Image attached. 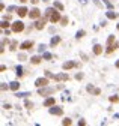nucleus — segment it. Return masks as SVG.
Listing matches in <instances>:
<instances>
[{"label": "nucleus", "instance_id": "nucleus-20", "mask_svg": "<svg viewBox=\"0 0 119 126\" xmlns=\"http://www.w3.org/2000/svg\"><path fill=\"white\" fill-rule=\"evenodd\" d=\"M115 44V36H109L107 38V47L109 45H113Z\"/></svg>", "mask_w": 119, "mask_h": 126}, {"label": "nucleus", "instance_id": "nucleus-13", "mask_svg": "<svg viewBox=\"0 0 119 126\" xmlns=\"http://www.w3.org/2000/svg\"><path fill=\"white\" fill-rule=\"evenodd\" d=\"M54 98H48V99H45L44 101V107H53L54 105Z\"/></svg>", "mask_w": 119, "mask_h": 126}, {"label": "nucleus", "instance_id": "nucleus-14", "mask_svg": "<svg viewBox=\"0 0 119 126\" xmlns=\"http://www.w3.org/2000/svg\"><path fill=\"white\" fill-rule=\"evenodd\" d=\"M17 12H18V15H20V17H26V15H27V9L24 8V6H21V8L17 9Z\"/></svg>", "mask_w": 119, "mask_h": 126}, {"label": "nucleus", "instance_id": "nucleus-27", "mask_svg": "<svg viewBox=\"0 0 119 126\" xmlns=\"http://www.w3.org/2000/svg\"><path fill=\"white\" fill-rule=\"evenodd\" d=\"M71 123H72V122H71V119H65V120L62 122V125H65V126H66V125H68V126H69Z\"/></svg>", "mask_w": 119, "mask_h": 126}, {"label": "nucleus", "instance_id": "nucleus-41", "mask_svg": "<svg viewBox=\"0 0 119 126\" xmlns=\"http://www.w3.org/2000/svg\"><path fill=\"white\" fill-rule=\"evenodd\" d=\"M116 117H118V119H119V114H116Z\"/></svg>", "mask_w": 119, "mask_h": 126}, {"label": "nucleus", "instance_id": "nucleus-5", "mask_svg": "<svg viewBox=\"0 0 119 126\" xmlns=\"http://www.w3.org/2000/svg\"><path fill=\"white\" fill-rule=\"evenodd\" d=\"M50 114H53V116H62V114H63V110H62L60 107L53 105L51 108H50Z\"/></svg>", "mask_w": 119, "mask_h": 126}, {"label": "nucleus", "instance_id": "nucleus-36", "mask_svg": "<svg viewBox=\"0 0 119 126\" xmlns=\"http://www.w3.org/2000/svg\"><path fill=\"white\" fill-rule=\"evenodd\" d=\"M83 78V74H77V75H75V80H81Z\"/></svg>", "mask_w": 119, "mask_h": 126}, {"label": "nucleus", "instance_id": "nucleus-22", "mask_svg": "<svg viewBox=\"0 0 119 126\" xmlns=\"http://www.w3.org/2000/svg\"><path fill=\"white\" fill-rule=\"evenodd\" d=\"M23 74H24V72H23V68H21V66H17V75L21 77Z\"/></svg>", "mask_w": 119, "mask_h": 126}, {"label": "nucleus", "instance_id": "nucleus-39", "mask_svg": "<svg viewBox=\"0 0 119 126\" xmlns=\"http://www.w3.org/2000/svg\"><path fill=\"white\" fill-rule=\"evenodd\" d=\"M116 68H118V69H119V60H118V62H116Z\"/></svg>", "mask_w": 119, "mask_h": 126}, {"label": "nucleus", "instance_id": "nucleus-28", "mask_svg": "<svg viewBox=\"0 0 119 126\" xmlns=\"http://www.w3.org/2000/svg\"><path fill=\"white\" fill-rule=\"evenodd\" d=\"M110 102H119V98L118 96H110Z\"/></svg>", "mask_w": 119, "mask_h": 126}, {"label": "nucleus", "instance_id": "nucleus-24", "mask_svg": "<svg viewBox=\"0 0 119 126\" xmlns=\"http://www.w3.org/2000/svg\"><path fill=\"white\" fill-rule=\"evenodd\" d=\"M0 26H2V29H8V27H9V23H8V21H2V24H0Z\"/></svg>", "mask_w": 119, "mask_h": 126}, {"label": "nucleus", "instance_id": "nucleus-3", "mask_svg": "<svg viewBox=\"0 0 119 126\" xmlns=\"http://www.w3.org/2000/svg\"><path fill=\"white\" fill-rule=\"evenodd\" d=\"M38 93H39L41 96H48V95H53V93H54V89H53V87H47V86H44V87H39Z\"/></svg>", "mask_w": 119, "mask_h": 126}, {"label": "nucleus", "instance_id": "nucleus-37", "mask_svg": "<svg viewBox=\"0 0 119 126\" xmlns=\"http://www.w3.org/2000/svg\"><path fill=\"white\" fill-rule=\"evenodd\" d=\"M80 3H81V5H86V3H88V0H80Z\"/></svg>", "mask_w": 119, "mask_h": 126}, {"label": "nucleus", "instance_id": "nucleus-30", "mask_svg": "<svg viewBox=\"0 0 119 126\" xmlns=\"http://www.w3.org/2000/svg\"><path fill=\"white\" fill-rule=\"evenodd\" d=\"M24 105H26V107H27V108H29V110H30V108H32V107H33V104H32V102H30V101H26V102H24Z\"/></svg>", "mask_w": 119, "mask_h": 126}, {"label": "nucleus", "instance_id": "nucleus-2", "mask_svg": "<svg viewBox=\"0 0 119 126\" xmlns=\"http://www.w3.org/2000/svg\"><path fill=\"white\" fill-rule=\"evenodd\" d=\"M11 27H12V32L20 33V32H23V30H24V23L17 20V21H14V23H12V26H11Z\"/></svg>", "mask_w": 119, "mask_h": 126}, {"label": "nucleus", "instance_id": "nucleus-16", "mask_svg": "<svg viewBox=\"0 0 119 126\" xmlns=\"http://www.w3.org/2000/svg\"><path fill=\"white\" fill-rule=\"evenodd\" d=\"M106 15H107V18H110V20H116V18H118V14H116V12H113V11L106 12Z\"/></svg>", "mask_w": 119, "mask_h": 126}, {"label": "nucleus", "instance_id": "nucleus-1", "mask_svg": "<svg viewBox=\"0 0 119 126\" xmlns=\"http://www.w3.org/2000/svg\"><path fill=\"white\" fill-rule=\"evenodd\" d=\"M45 17H47L51 23H57V21H60V14L56 11V8H48L47 11H45Z\"/></svg>", "mask_w": 119, "mask_h": 126}, {"label": "nucleus", "instance_id": "nucleus-32", "mask_svg": "<svg viewBox=\"0 0 119 126\" xmlns=\"http://www.w3.org/2000/svg\"><path fill=\"white\" fill-rule=\"evenodd\" d=\"M15 48H17V42H12V44H11V50L14 51Z\"/></svg>", "mask_w": 119, "mask_h": 126}, {"label": "nucleus", "instance_id": "nucleus-6", "mask_svg": "<svg viewBox=\"0 0 119 126\" xmlns=\"http://www.w3.org/2000/svg\"><path fill=\"white\" fill-rule=\"evenodd\" d=\"M45 23H47V17H45V18H41V20H38V21L35 23V29L42 30V29L45 27Z\"/></svg>", "mask_w": 119, "mask_h": 126}, {"label": "nucleus", "instance_id": "nucleus-35", "mask_svg": "<svg viewBox=\"0 0 119 126\" xmlns=\"http://www.w3.org/2000/svg\"><path fill=\"white\" fill-rule=\"evenodd\" d=\"M104 3H106V6H107V8H112V3H110L109 0H104Z\"/></svg>", "mask_w": 119, "mask_h": 126}, {"label": "nucleus", "instance_id": "nucleus-9", "mask_svg": "<svg viewBox=\"0 0 119 126\" xmlns=\"http://www.w3.org/2000/svg\"><path fill=\"white\" fill-rule=\"evenodd\" d=\"M86 90H88L89 93H93V95H101V90H99V89H97V87H93L92 84H89V86L86 87Z\"/></svg>", "mask_w": 119, "mask_h": 126}, {"label": "nucleus", "instance_id": "nucleus-21", "mask_svg": "<svg viewBox=\"0 0 119 126\" xmlns=\"http://www.w3.org/2000/svg\"><path fill=\"white\" fill-rule=\"evenodd\" d=\"M15 96H18V98H26V96H30V93H29V92H24V93H20V92H18Z\"/></svg>", "mask_w": 119, "mask_h": 126}, {"label": "nucleus", "instance_id": "nucleus-25", "mask_svg": "<svg viewBox=\"0 0 119 126\" xmlns=\"http://www.w3.org/2000/svg\"><path fill=\"white\" fill-rule=\"evenodd\" d=\"M45 48H47L45 45H44V44H41V45H39V48H38V51H39V53H44V51H45Z\"/></svg>", "mask_w": 119, "mask_h": 126}, {"label": "nucleus", "instance_id": "nucleus-19", "mask_svg": "<svg viewBox=\"0 0 119 126\" xmlns=\"http://www.w3.org/2000/svg\"><path fill=\"white\" fill-rule=\"evenodd\" d=\"M54 8L57 9V11H63V5L60 2H54Z\"/></svg>", "mask_w": 119, "mask_h": 126}, {"label": "nucleus", "instance_id": "nucleus-38", "mask_svg": "<svg viewBox=\"0 0 119 126\" xmlns=\"http://www.w3.org/2000/svg\"><path fill=\"white\" fill-rule=\"evenodd\" d=\"M30 2H32V3H33V5H36V3H38V2H39V0H30Z\"/></svg>", "mask_w": 119, "mask_h": 126}, {"label": "nucleus", "instance_id": "nucleus-42", "mask_svg": "<svg viewBox=\"0 0 119 126\" xmlns=\"http://www.w3.org/2000/svg\"><path fill=\"white\" fill-rule=\"evenodd\" d=\"M118 30H119V24H118Z\"/></svg>", "mask_w": 119, "mask_h": 126}, {"label": "nucleus", "instance_id": "nucleus-31", "mask_svg": "<svg viewBox=\"0 0 119 126\" xmlns=\"http://www.w3.org/2000/svg\"><path fill=\"white\" fill-rule=\"evenodd\" d=\"M18 59H20V60H26V54H23V53H21L20 56H18Z\"/></svg>", "mask_w": 119, "mask_h": 126}, {"label": "nucleus", "instance_id": "nucleus-34", "mask_svg": "<svg viewBox=\"0 0 119 126\" xmlns=\"http://www.w3.org/2000/svg\"><path fill=\"white\" fill-rule=\"evenodd\" d=\"M8 89H11V87H8L5 83H2V90H8Z\"/></svg>", "mask_w": 119, "mask_h": 126}, {"label": "nucleus", "instance_id": "nucleus-4", "mask_svg": "<svg viewBox=\"0 0 119 126\" xmlns=\"http://www.w3.org/2000/svg\"><path fill=\"white\" fill-rule=\"evenodd\" d=\"M48 84V77H44V78H38L36 81H35V86L39 89V87H44V86H47Z\"/></svg>", "mask_w": 119, "mask_h": 126}, {"label": "nucleus", "instance_id": "nucleus-12", "mask_svg": "<svg viewBox=\"0 0 119 126\" xmlns=\"http://www.w3.org/2000/svg\"><path fill=\"white\" fill-rule=\"evenodd\" d=\"M101 53H103V45H99V44L93 45V54H97V56H99Z\"/></svg>", "mask_w": 119, "mask_h": 126}, {"label": "nucleus", "instance_id": "nucleus-33", "mask_svg": "<svg viewBox=\"0 0 119 126\" xmlns=\"http://www.w3.org/2000/svg\"><path fill=\"white\" fill-rule=\"evenodd\" d=\"M80 56H81V59H83V60H88V56H86L84 53H80Z\"/></svg>", "mask_w": 119, "mask_h": 126}, {"label": "nucleus", "instance_id": "nucleus-15", "mask_svg": "<svg viewBox=\"0 0 119 126\" xmlns=\"http://www.w3.org/2000/svg\"><path fill=\"white\" fill-rule=\"evenodd\" d=\"M59 42H60V36H54V38H51V41H50V45H51V47H56Z\"/></svg>", "mask_w": 119, "mask_h": 126}, {"label": "nucleus", "instance_id": "nucleus-23", "mask_svg": "<svg viewBox=\"0 0 119 126\" xmlns=\"http://www.w3.org/2000/svg\"><path fill=\"white\" fill-rule=\"evenodd\" d=\"M42 57H44L45 60H50V59H51L53 56H51V54H50V53H44V54H42Z\"/></svg>", "mask_w": 119, "mask_h": 126}, {"label": "nucleus", "instance_id": "nucleus-29", "mask_svg": "<svg viewBox=\"0 0 119 126\" xmlns=\"http://www.w3.org/2000/svg\"><path fill=\"white\" fill-rule=\"evenodd\" d=\"M83 36H84V30H80V32H77V39L83 38Z\"/></svg>", "mask_w": 119, "mask_h": 126}, {"label": "nucleus", "instance_id": "nucleus-40", "mask_svg": "<svg viewBox=\"0 0 119 126\" xmlns=\"http://www.w3.org/2000/svg\"><path fill=\"white\" fill-rule=\"evenodd\" d=\"M20 2H23V3H24V2H27V0H20Z\"/></svg>", "mask_w": 119, "mask_h": 126}, {"label": "nucleus", "instance_id": "nucleus-17", "mask_svg": "<svg viewBox=\"0 0 119 126\" xmlns=\"http://www.w3.org/2000/svg\"><path fill=\"white\" fill-rule=\"evenodd\" d=\"M44 59V57H39V56H33L32 59H30V62L33 63V65H38V63H41V60Z\"/></svg>", "mask_w": 119, "mask_h": 126}, {"label": "nucleus", "instance_id": "nucleus-7", "mask_svg": "<svg viewBox=\"0 0 119 126\" xmlns=\"http://www.w3.org/2000/svg\"><path fill=\"white\" fill-rule=\"evenodd\" d=\"M29 17L32 18V20H38V18L41 17V11L38 8H35V9H32L30 11V14H29Z\"/></svg>", "mask_w": 119, "mask_h": 126}, {"label": "nucleus", "instance_id": "nucleus-26", "mask_svg": "<svg viewBox=\"0 0 119 126\" xmlns=\"http://www.w3.org/2000/svg\"><path fill=\"white\" fill-rule=\"evenodd\" d=\"M60 23H62V26H66V24H68V18H66V17L60 18Z\"/></svg>", "mask_w": 119, "mask_h": 126}, {"label": "nucleus", "instance_id": "nucleus-18", "mask_svg": "<svg viewBox=\"0 0 119 126\" xmlns=\"http://www.w3.org/2000/svg\"><path fill=\"white\" fill-rule=\"evenodd\" d=\"M9 87H11V90H15V92H17V90L20 89V83H18V81H12Z\"/></svg>", "mask_w": 119, "mask_h": 126}, {"label": "nucleus", "instance_id": "nucleus-8", "mask_svg": "<svg viewBox=\"0 0 119 126\" xmlns=\"http://www.w3.org/2000/svg\"><path fill=\"white\" fill-rule=\"evenodd\" d=\"M20 48L21 50H30V48H33V41H24V42H21V45H20Z\"/></svg>", "mask_w": 119, "mask_h": 126}, {"label": "nucleus", "instance_id": "nucleus-11", "mask_svg": "<svg viewBox=\"0 0 119 126\" xmlns=\"http://www.w3.org/2000/svg\"><path fill=\"white\" fill-rule=\"evenodd\" d=\"M74 66H77V63H75V62H65L63 65H62V68H63L65 71H68V69H72Z\"/></svg>", "mask_w": 119, "mask_h": 126}, {"label": "nucleus", "instance_id": "nucleus-10", "mask_svg": "<svg viewBox=\"0 0 119 126\" xmlns=\"http://www.w3.org/2000/svg\"><path fill=\"white\" fill-rule=\"evenodd\" d=\"M68 78V74H57V75H53V80H56V81H66Z\"/></svg>", "mask_w": 119, "mask_h": 126}]
</instances>
